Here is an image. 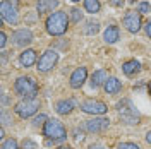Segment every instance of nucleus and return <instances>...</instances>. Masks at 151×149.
Segmentation results:
<instances>
[{"label": "nucleus", "mask_w": 151, "mask_h": 149, "mask_svg": "<svg viewBox=\"0 0 151 149\" xmlns=\"http://www.w3.org/2000/svg\"><path fill=\"white\" fill-rule=\"evenodd\" d=\"M124 26L129 33H137L142 26V21H141V14L136 12V10H129L124 17Z\"/></svg>", "instance_id": "obj_9"}, {"label": "nucleus", "mask_w": 151, "mask_h": 149, "mask_svg": "<svg viewBox=\"0 0 151 149\" xmlns=\"http://www.w3.org/2000/svg\"><path fill=\"white\" fill-rule=\"evenodd\" d=\"M58 149H72V148H65V146H64V148H58Z\"/></svg>", "instance_id": "obj_35"}, {"label": "nucleus", "mask_w": 151, "mask_h": 149, "mask_svg": "<svg viewBox=\"0 0 151 149\" xmlns=\"http://www.w3.org/2000/svg\"><path fill=\"white\" fill-rule=\"evenodd\" d=\"M103 87H105V91H106V94H117L122 89V82L117 77H108L106 82L103 84Z\"/></svg>", "instance_id": "obj_15"}, {"label": "nucleus", "mask_w": 151, "mask_h": 149, "mask_svg": "<svg viewBox=\"0 0 151 149\" xmlns=\"http://www.w3.org/2000/svg\"><path fill=\"white\" fill-rule=\"evenodd\" d=\"M14 91L22 96L24 100H35L38 94V82L33 79V77H19L17 81L14 82Z\"/></svg>", "instance_id": "obj_2"}, {"label": "nucleus", "mask_w": 151, "mask_h": 149, "mask_svg": "<svg viewBox=\"0 0 151 149\" xmlns=\"http://www.w3.org/2000/svg\"><path fill=\"white\" fill-rule=\"evenodd\" d=\"M58 4H60V0H38L36 9L40 14H48V12H52L55 7H58Z\"/></svg>", "instance_id": "obj_13"}, {"label": "nucleus", "mask_w": 151, "mask_h": 149, "mask_svg": "<svg viewBox=\"0 0 151 149\" xmlns=\"http://www.w3.org/2000/svg\"><path fill=\"white\" fill-rule=\"evenodd\" d=\"M9 2L12 4V5H16V7H19V2H17V0H9Z\"/></svg>", "instance_id": "obj_33"}, {"label": "nucleus", "mask_w": 151, "mask_h": 149, "mask_svg": "<svg viewBox=\"0 0 151 149\" xmlns=\"http://www.w3.org/2000/svg\"><path fill=\"white\" fill-rule=\"evenodd\" d=\"M67 26H69V17L62 10L52 12L47 19V31L52 36H62L67 31Z\"/></svg>", "instance_id": "obj_1"}, {"label": "nucleus", "mask_w": 151, "mask_h": 149, "mask_svg": "<svg viewBox=\"0 0 151 149\" xmlns=\"http://www.w3.org/2000/svg\"><path fill=\"white\" fill-rule=\"evenodd\" d=\"M72 2H79V0H72Z\"/></svg>", "instance_id": "obj_38"}, {"label": "nucleus", "mask_w": 151, "mask_h": 149, "mask_svg": "<svg viewBox=\"0 0 151 149\" xmlns=\"http://www.w3.org/2000/svg\"><path fill=\"white\" fill-rule=\"evenodd\" d=\"M0 149H19L17 140H16V139H7V140H4V144H2V148H0Z\"/></svg>", "instance_id": "obj_22"}, {"label": "nucleus", "mask_w": 151, "mask_h": 149, "mask_svg": "<svg viewBox=\"0 0 151 149\" xmlns=\"http://www.w3.org/2000/svg\"><path fill=\"white\" fill-rule=\"evenodd\" d=\"M14 41L17 47H26L33 41V33L29 29H17L14 33Z\"/></svg>", "instance_id": "obj_12"}, {"label": "nucleus", "mask_w": 151, "mask_h": 149, "mask_svg": "<svg viewBox=\"0 0 151 149\" xmlns=\"http://www.w3.org/2000/svg\"><path fill=\"white\" fill-rule=\"evenodd\" d=\"M19 62L22 67H31L36 64V52L35 50H24L21 57H19Z\"/></svg>", "instance_id": "obj_14"}, {"label": "nucleus", "mask_w": 151, "mask_h": 149, "mask_svg": "<svg viewBox=\"0 0 151 149\" xmlns=\"http://www.w3.org/2000/svg\"><path fill=\"white\" fill-rule=\"evenodd\" d=\"M81 110L84 113H89V115H103V113H106L108 106L98 100H86L81 103Z\"/></svg>", "instance_id": "obj_8"}, {"label": "nucleus", "mask_w": 151, "mask_h": 149, "mask_svg": "<svg viewBox=\"0 0 151 149\" xmlns=\"http://www.w3.org/2000/svg\"><path fill=\"white\" fill-rule=\"evenodd\" d=\"M43 135L53 140H64L67 137V130H65V127L62 125V122L52 118V120H48L43 125Z\"/></svg>", "instance_id": "obj_4"}, {"label": "nucleus", "mask_w": 151, "mask_h": 149, "mask_svg": "<svg viewBox=\"0 0 151 149\" xmlns=\"http://www.w3.org/2000/svg\"><path fill=\"white\" fill-rule=\"evenodd\" d=\"M81 19H83V12H81L79 9L70 10V21H72V22H79Z\"/></svg>", "instance_id": "obj_23"}, {"label": "nucleus", "mask_w": 151, "mask_h": 149, "mask_svg": "<svg viewBox=\"0 0 151 149\" xmlns=\"http://www.w3.org/2000/svg\"><path fill=\"white\" fill-rule=\"evenodd\" d=\"M144 29H146V34H148V36L151 38V19L148 21V22H146V26H144Z\"/></svg>", "instance_id": "obj_30"}, {"label": "nucleus", "mask_w": 151, "mask_h": 149, "mask_svg": "<svg viewBox=\"0 0 151 149\" xmlns=\"http://www.w3.org/2000/svg\"><path fill=\"white\" fill-rule=\"evenodd\" d=\"M146 142H148V144H151V132H148V134H146Z\"/></svg>", "instance_id": "obj_32"}, {"label": "nucleus", "mask_w": 151, "mask_h": 149, "mask_svg": "<svg viewBox=\"0 0 151 149\" xmlns=\"http://www.w3.org/2000/svg\"><path fill=\"white\" fill-rule=\"evenodd\" d=\"M117 149H141L137 144H134V142H120Z\"/></svg>", "instance_id": "obj_24"}, {"label": "nucleus", "mask_w": 151, "mask_h": 149, "mask_svg": "<svg viewBox=\"0 0 151 149\" xmlns=\"http://www.w3.org/2000/svg\"><path fill=\"white\" fill-rule=\"evenodd\" d=\"M57 62H58V53L55 50H47L38 60V70L40 72H48L57 65Z\"/></svg>", "instance_id": "obj_7"}, {"label": "nucleus", "mask_w": 151, "mask_h": 149, "mask_svg": "<svg viewBox=\"0 0 151 149\" xmlns=\"http://www.w3.org/2000/svg\"><path fill=\"white\" fill-rule=\"evenodd\" d=\"M150 94H151V82H150Z\"/></svg>", "instance_id": "obj_37"}, {"label": "nucleus", "mask_w": 151, "mask_h": 149, "mask_svg": "<svg viewBox=\"0 0 151 149\" xmlns=\"http://www.w3.org/2000/svg\"><path fill=\"white\" fill-rule=\"evenodd\" d=\"M38 108H40V101L35 98V100H22V101H19L14 110H16V113H17L19 117L29 118V117H33L36 113Z\"/></svg>", "instance_id": "obj_5"}, {"label": "nucleus", "mask_w": 151, "mask_h": 149, "mask_svg": "<svg viewBox=\"0 0 151 149\" xmlns=\"http://www.w3.org/2000/svg\"><path fill=\"white\" fill-rule=\"evenodd\" d=\"M55 110L58 115H69V113L74 110V103L70 101V100H62V101L57 103Z\"/></svg>", "instance_id": "obj_18"}, {"label": "nucleus", "mask_w": 151, "mask_h": 149, "mask_svg": "<svg viewBox=\"0 0 151 149\" xmlns=\"http://www.w3.org/2000/svg\"><path fill=\"white\" fill-rule=\"evenodd\" d=\"M86 77H88V69H86V67L76 69L74 72H72V75H70V87H74V89L81 87V86L84 84Z\"/></svg>", "instance_id": "obj_11"}, {"label": "nucleus", "mask_w": 151, "mask_h": 149, "mask_svg": "<svg viewBox=\"0 0 151 149\" xmlns=\"http://www.w3.org/2000/svg\"><path fill=\"white\" fill-rule=\"evenodd\" d=\"M47 122H48L47 115H38L36 118H35V120H33V125H35V127H38V125H41V123H43V125H45V123H47Z\"/></svg>", "instance_id": "obj_26"}, {"label": "nucleus", "mask_w": 151, "mask_h": 149, "mask_svg": "<svg viewBox=\"0 0 151 149\" xmlns=\"http://www.w3.org/2000/svg\"><path fill=\"white\" fill-rule=\"evenodd\" d=\"M106 72L105 70H96L93 75H91V86L93 87H98V86H101V84L106 82Z\"/></svg>", "instance_id": "obj_19"}, {"label": "nucleus", "mask_w": 151, "mask_h": 149, "mask_svg": "<svg viewBox=\"0 0 151 149\" xmlns=\"http://www.w3.org/2000/svg\"><path fill=\"white\" fill-rule=\"evenodd\" d=\"M89 149H105V148H101V146H91Z\"/></svg>", "instance_id": "obj_34"}, {"label": "nucleus", "mask_w": 151, "mask_h": 149, "mask_svg": "<svg viewBox=\"0 0 151 149\" xmlns=\"http://www.w3.org/2000/svg\"><path fill=\"white\" fill-rule=\"evenodd\" d=\"M117 112L120 115L122 122L129 123V125H134V123H139V112L134 108L131 100H122V101L117 103Z\"/></svg>", "instance_id": "obj_3"}, {"label": "nucleus", "mask_w": 151, "mask_h": 149, "mask_svg": "<svg viewBox=\"0 0 151 149\" xmlns=\"http://www.w3.org/2000/svg\"><path fill=\"white\" fill-rule=\"evenodd\" d=\"M22 149H38V146L31 139H24L22 140Z\"/></svg>", "instance_id": "obj_27"}, {"label": "nucleus", "mask_w": 151, "mask_h": 149, "mask_svg": "<svg viewBox=\"0 0 151 149\" xmlns=\"http://www.w3.org/2000/svg\"><path fill=\"white\" fill-rule=\"evenodd\" d=\"M150 10H151V7H150V4H148V2H141V4H139V7H137V12H139V14H148Z\"/></svg>", "instance_id": "obj_25"}, {"label": "nucleus", "mask_w": 151, "mask_h": 149, "mask_svg": "<svg viewBox=\"0 0 151 149\" xmlns=\"http://www.w3.org/2000/svg\"><path fill=\"white\" fill-rule=\"evenodd\" d=\"M84 9L89 14H96L101 9V4H100V0H84Z\"/></svg>", "instance_id": "obj_20"}, {"label": "nucleus", "mask_w": 151, "mask_h": 149, "mask_svg": "<svg viewBox=\"0 0 151 149\" xmlns=\"http://www.w3.org/2000/svg\"><path fill=\"white\" fill-rule=\"evenodd\" d=\"M5 43H7V34L2 31V33H0V48L5 47Z\"/></svg>", "instance_id": "obj_28"}, {"label": "nucleus", "mask_w": 151, "mask_h": 149, "mask_svg": "<svg viewBox=\"0 0 151 149\" xmlns=\"http://www.w3.org/2000/svg\"><path fill=\"white\" fill-rule=\"evenodd\" d=\"M122 70H124L125 75L132 77V75H136L139 70H141V64H139L137 60H127V62L122 65Z\"/></svg>", "instance_id": "obj_16"}, {"label": "nucleus", "mask_w": 151, "mask_h": 149, "mask_svg": "<svg viewBox=\"0 0 151 149\" xmlns=\"http://www.w3.org/2000/svg\"><path fill=\"white\" fill-rule=\"evenodd\" d=\"M0 19H4L5 22H9L12 26H16L19 22V14H17V7L12 5L9 0H4L0 4Z\"/></svg>", "instance_id": "obj_6"}, {"label": "nucleus", "mask_w": 151, "mask_h": 149, "mask_svg": "<svg viewBox=\"0 0 151 149\" xmlns=\"http://www.w3.org/2000/svg\"><path fill=\"white\" fill-rule=\"evenodd\" d=\"M110 122L108 118H93V120H88L86 122V129L93 134H100V132H105L108 129Z\"/></svg>", "instance_id": "obj_10"}, {"label": "nucleus", "mask_w": 151, "mask_h": 149, "mask_svg": "<svg viewBox=\"0 0 151 149\" xmlns=\"http://www.w3.org/2000/svg\"><path fill=\"white\" fill-rule=\"evenodd\" d=\"M129 2H131V4H134V2H136V0H129Z\"/></svg>", "instance_id": "obj_36"}, {"label": "nucleus", "mask_w": 151, "mask_h": 149, "mask_svg": "<svg viewBox=\"0 0 151 149\" xmlns=\"http://www.w3.org/2000/svg\"><path fill=\"white\" fill-rule=\"evenodd\" d=\"M108 2H110V5H113V7H122L125 0H108Z\"/></svg>", "instance_id": "obj_29"}, {"label": "nucleus", "mask_w": 151, "mask_h": 149, "mask_svg": "<svg viewBox=\"0 0 151 149\" xmlns=\"http://www.w3.org/2000/svg\"><path fill=\"white\" fill-rule=\"evenodd\" d=\"M84 139V134H83V130H76V140H83Z\"/></svg>", "instance_id": "obj_31"}, {"label": "nucleus", "mask_w": 151, "mask_h": 149, "mask_svg": "<svg viewBox=\"0 0 151 149\" xmlns=\"http://www.w3.org/2000/svg\"><path fill=\"white\" fill-rule=\"evenodd\" d=\"M105 41L106 43H115V41H119V38H120V31L117 26H108V28L105 29Z\"/></svg>", "instance_id": "obj_17"}, {"label": "nucleus", "mask_w": 151, "mask_h": 149, "mask_svg": "<svg viewBox=\"0 0 151 149\" xmlns=\"http://www.w3.org/2000/svg\"><path fill=\"white\" fill-rule=\"evenodd\" d=\"M98 31H100V24H98L96 21H89V22L86 24V28H84L86 34H96Z\"/></svg>", "instance_id": "obj_21"}]
</instances>
